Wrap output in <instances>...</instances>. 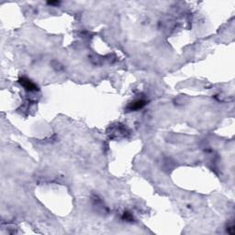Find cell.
Listing matches in <instances>:
<instances>
[{
    "label": "cell",
    "instance_id": "1",
    "mask_svg": "<svg viewBox=\"0 0 235 235\" xmlns=\"http://www.w3.org/2000/svg\"><path fill=\"white\" fill-rule=\"evenodd\" d=\"M19 82L29 92H34V91H38L39 90V87H38L37 85L34 84L31 80H29L27 77H20L19 80Z\"/></svg>",
    "mask_w": 235,
    "mask_h": 235
},
{
    "label": "cell",
    "instance_id": "2",
    "mask_svg": "<svg viewBox=\"0 0 235 235\" xmlns=\"http://www.w3.org/2000/svg\"><path fill=\"white\" fill-rule=\"evenodd\" d=\"M146 104H147L146 100L137 99V100H134V101H132V102H131L129 104V106L127 107V109L129 111H136V110H139V109L144 108Z\"/></svg>",
    "mask_w": 235,
    "mask_h": 235
},
{
    "label": "cell",
    "instance_id": "3",
    "mask_svg": "<svg viewBox=\"0 0 235 235\" xmlns=\"http://www.w3.org/2000/svg\"><path fill=\"white\" fill-rule=\"evenodd\" d=\"M122 219L125 220L126 222H133V216H132V214L130 213V212H127V211H125L123 213Z\"/></svg>",
    "mask_w": 235,
    "mask_h": 235
},
{
    "label": "cell",
    "instance_id": "4",
    "mask_svg": "<svg viewBox=\"0 0 235 235\" xmlns=\"http://www.w3.org/2000/svg\"><path fill=\"white\" fill-rule=\"evenodd\" d=\"M60 1H49L47 2L48 5H51V6H55V5H60Z\"/></svg>",
    "mask_w": 235,
    "mask_h": 235
}]
</instances>
